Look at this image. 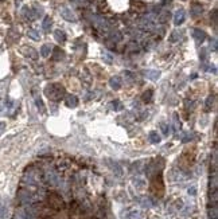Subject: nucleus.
<instances>
[{"mask_svg": "<svg viewBox=\"0 0 218 219\" xmlns=\"http://www.w3.org/2000/svg\"><path fill=\"white\" fill-rule=\"evenodd\" d=\"M43 182L41 175V171L36 168H28L25 176H23V184L25 185H34V187H39L41 183Z\"/></svg>", "mask_w": 218, "mask_h": 219, "instance_id": "obj_1", "label": "nucleus"}, {"mask_svg": "<svg viewBox=\"0 0 218 219\" xmlns=\"http://www.w3.org/2000/svg\"><path fill=\"white\" fill-rule=\"evenodd\" d=\"M45 93H46V96L50 99H53V101H59V99H62L65 96V89L58 83H50L45 88Z\"/></svg>", "mask_w": 218, "mask_h": 219, "instance_id": "obj_2", "label": "nucleus"}, {"mask_svg": "<svg viewBox=\"0 0 218 219\" xmlns=\"http://www.w3.org/2000/svg\"><path fill=\"white\" fill-rule=\"evenodd\" d=\"M42 179H43V182L46 184L51 185V187H58L62 183V179H61L59 174L53 168H47L43 172V175H42Z\"/></svg>", "mask_w": 218, "mask_h": 219, "instance_id": "obj_3", "label": "nucleus"}, {"mask_svg": "<svg viewBox=\"0 0 218 219\" xmlns=\"http://www.w3.org/2000/svg\"><path fill=\"white\" fill-rule=\"evenodd\" d=\"M49 200V206L51 208H55V210H59V208L63 207V200L62 198L59 196L58 194H50V195H46V198Z\"/></svg>", "mask_w": 218, "mask_h": 219, "instance_id": "obj_4", "label": "nucleus"}, {"mask_svg": "<svg viewBox=\"0 0 218 219\" xmlns=\"http://www.w3.org/2000/svg\"><path fill=\"white\" fill-rule=\"evenodd\" d=\"M14 219H35V218L32 216L31 214L28 212L25 207H22V208H19V210L16 211V214H15V216H14Z\"/></svg>", "mask_w": 218, "mask_h": 219, "instance_id": "obj_5", "label": "nucleus"}, {"mask_svg": "<svg viewBox=\"0 0 218 219\" xmlns=\"http://www.w3.org/2000/svg\"><path fill=\"white\" fill-rule=\"evenodd\" d=\"M143 75H144L145 78H148V79L156 81V79L160 77V71H158V70H144L143 71Z\"/></svg>", "mask_w": 218, "mask_h": 219, "instance_id": "obj_6", "label": "nucleus"}, {"mask_svg": "<svg viewBox=\"0 0 218 219\" xmlns=\"http://www.w3.org/2000/svg\"><path fill=\"white\" fill-rule=\"evenodd\" d=\"M109 85H111V88L113 90H118L121 88V85H123V81L121 78L118 77V75H116V77H112L111 81H109Z\"/></svg>", "mask_w": 218, "mask_h": 219, "instance_id": "obj_7", "label": "nucleus"}, {"mask_svg": "<svg viewBox=\"0 0 218 219\" xmlns=\"http://www.w3.org/2000/svg\"><path fill=\"white\" fill-rule=\"evenodd\" d=\"M65 101H66V105H68L69 108H75L78 105V98L73 96V94H69V96H66L65 98Z\"/></svg>", "mask_w": 218, "mask_h": 219, "instance_id": "obj_8", "label": "nucleus"}, {"mask_svg": "<svg viewBox=\"0 0 218 219\" xmlns=\"http://www.w3.org/2000/svg\"><path fill=\"white\" fill-rule=\"evenodd\" d=\"M139 203H140L143 207H145V208H150V207H152V206H154L152 199H151V198H147V196H144V198H140Z\"/></svg>", "mask_w": 218, "mask_h": 219, "instance_id": "obj_9", "label": "nucleus"}, {"mask_svg": "<svg viewBox=\"0 0 218 219\" xmlns=\"http://www.w3.org/2000/svg\"><path fill=\"white\" fill-rule=\"evenodd\" d=\"M61 13H62V16L66 19V20H75V18H74V13L70 11V9H68V8H63L62 11H61Z\"/></svg>", "mask_w": 218, "mask_h": 219, "instance_id": "obj_10", "label": "nucleus"}, {"mask_svg": "<svg viewBox=\"0 0 218 219\" xmlns=\"http://www.w3.org/2000/svg\"><path fill=\"white\" fill-rule=\"evenodd\" d=\"M108 164L111 165V169H112V171H115V172H116V175H118V176H120V175L123 174V169H121V167L118 165V164L116 163V161H115V163H113L112 160H109V161H108Z\"/></svg>", "mask_w": 218, "mask_h": 219, "instance_id": "obj_11", "label": "nucleus"}, {"mask_svg": "<svg viewBox=\"0 0 218 219\" xmlns=\"http://www.w3.org/2000/svg\"><path fill=\"white\" fill-rule=\"evenodd\" d=\"M184 20V11H178L177 13H175V18H174V22H175V24L177 26H179L181 23Z\"/></svg>", "mask_w": 218, "mask_h": 219, "instance_id": "obj_12", "label": "nucleus"}, {"mask_svg": "<svg viewBox=\"0 0 218 219\" xmlns=\"http://www.w3.org/2000/svg\"><path fill=\"white\" fill-rule=\"evenodd\" d=\"M148 139H150V141L152 142V144H158V142H160V136L158 135V132H155V131L150 132Z\"/></svg>", "mask_w": 218, "mask_h": 219, "instance_id": "obj_13", "label": "nucleus"}, {"mask_svg": "<svg viewBox=\"0 0 218 219\" xmlns=\"http://www.w3.org/2000/svg\"><path fill=\"white\" fill-rule=\"evenodd\" d=\"M209 219H218L217 204H213L211 207H209Z\"/></svg>", "mask_w": 218, "mask_h": 219, "instance_id": "obj_14", "label": "nucleus"}, {"mask_svg": "<svg viewBox=\"0 0 218 219\" xmlns=\"http://www.w3.org/2000/svg\"><path fill=\"white\" fill-rule=\"evenodd\" d=\"M128 219H143V214H141V211L132 210L128 215Z\"/></svg>", "mask_w": 218, "mask_h": 219, "instance_id": "obj_15", "label": "nucleus"}, {"mask_svg": "<svg viewBox=\"0 0 218 219\" xmlns=\"http://www.w3.org/2000/svg\"><path fill=\"white\" fill-rule=\"evenodd\" d=\"M172 122H174V132H175V135H178L179 129H181V122H179L177 114H174V116H172Z\"/></svg>", "mask_w": 218, "mask_h": 219, "instance_id": "obj_16", "label": "nucleus"}, {"mask_svg": "<svg viewBox=\"0 0 218 219\" xmlns=\"http://www.w3.org/2000/svg\"><path fill=\"white\" fill-rule=\"evenodd\" d=\"M193 34H194V38H195L197 40H201V42L206 38V34H205V32H203V31H199V30H194Z\"/></svg>", "mask_w": 218, "mask_h": 219, "instance_id": "obj_17", "label": "nucleus"}, {"mask_svg": "<svg viewBox=\"0 0 218 219\" xmlns=\"http://www.w3.org/2000/svg\"><path fill=\"white\" fill-rule=\"evenodd\" d=\"M134 184H135L136 188H140V190H143V188L145 187V182H144L143 179H140V178L135 179V180H134Z\"/></svg>", "mask_w": 218, "mask_h": 219, "instance_id": "obj_18", "label": "nucleus"}, {"mask_svg": "<svg viewBox=\"0 0 218 219\" xmlns=\"http://www.w3.org/2000/svg\"><path fill=\"white\" fill-rule=\"evenodd\" d=\"M34 98H35V102H36L38 109H41V112H42V113H45V106H43V102H42L41 97H38L36 94H34Z\"/></svg>", "mask_w": 218, "mask_h": 219, "instance_id": "obj_19", "label": "nucleus"}, {"mask_svg": "<svg viewBox=\"0 0 218 219\" xmlns=\"http://www.w3.org/2000/svg\"><path fill=\"white\" fill-rule=\"evenodd\" d=\"M151 98H152V90H147V92L143 94V101L144 102H150Z\"/></svg>", "mask_w": 218, "mask_h": 219, "instance_id": "obj_20", "label": "nucleus"}, {"mask_svg": "<svg viewBox=\"0 0 218 219\" xmlns=\"http://www.w3.org/2000/svg\"><path fill=\"white\" fill-rule=\"evenodd\" d=\"M55 39L58 40V42H65L66 36H65V34H63L62 31H55Z\"/></svg>", "mask_w": 218, "mask_h": 219, "instance_id": "obj_21", "label": "nucleus"}, {"mask_svg": "<svg viewBox=\"0 0 218 219\" xmlns=\"http://www.w3.org/2000/svg\"><path fill=\"white\" fill-rule=\"evenodd\" d=\"M50 49H51V47H50L49 45H45L43 47H42V50H41L42 55H43V56H49V54H50Z\"/></svg>", "mask_w": 218, "mask_h": 219, "instance_id": "obj_22", "label": "nucleus"}, {"mask_svg": "<svg viewBox=\"0 0 218 219\" xmlns=\"http://www.w3.org/2000/svg\"><path fill=\"white\" fill-rule=\"evenodd\" d=\"M102 58H104V61H105L106 63H112V61H113V56L111 54H108L106 51H104V53H102Z\"/></svg>", "mask_w": 218, "mask_h": 219, "instance_id": "obj_23", "label": "nucleus"}, {"mask_svg": "<svg viewBox=\"0 0 218 219\" xmlns=\"http://www.w3.org/2000/svg\"><path fill=\"white\" fill-rule=\"evenodd\" d=\"M160 128H162V132H163V135L164 136H168V133H170V126L167 125V124H160Z\"/></svg>", "mask_w": 218, "mask_h": 219, "instance_id": "obj_24", "label": "nucleus"}, {"mask_svg": "<svg viewBox=\"0 0 218 219\" xmlns=\"http://www.w3.org/2000/svg\"><path fill=\"white\" fill-rule=\"evenodd\" d=\"M213 108V97H209L206 101V110H210Z\"/></svg>", "mask_w": 218, "mask_h": 219, "instance_id": "obj_25", "label": "nucleus"}, {"mask_svg": "<svg viewBox=\"0 0 218 219\" xmlns=\"http://www.w3.org/2000/svg\"><path fill=\"white\" fill-rule=\"evenodd\" d=\"M112 108L115 109V110H120L123 106L120 105V101H113V102H112Z\"/></svg>", "mask_w": 218, "mask_h": 219, "instance_id": "obj_26", "label": "nucleus"}, {"mask_svg": "<svg viewBox=\"0 0 218 219\" xmlns=\"http://www.w3.org/2000/svg\"><path fill=\"white\" fill-rule=\"evenodd\" d=\"M50 24H51V20H50V18H46V19H45V22H43V28H45L46 31L49 30Z\"/></svg>", "mask_w": 218, "mask_h": 219, "instance_id": "obj_27", "label": "nucleus"}, {"mask_svg": "<svg viewBox=\"0 0 218 219\" xmlns=\"http://www.w3.org/2000/svg\"><path fill=\"white\" fill-rule=\"evenodd\" d=\"M28 35H30L32 39H39V34H38L36 31H34V30H31L30 32H28Z\"/></svg>", "mask_w": 218, "mask_h": 219, "instance_id": "obj_28", "label": "nucleus"}, {"mask_svg": "<svg viewBox=\"0 0 218 219\" xmlns=\"http://www.w3.org/2000/svg\"><path fill=\"white\" fill-rule=\"evenodd\" d=\"M4 131H6V122H0V136L4 133Z\"/></svg>", "mask_w": 218, "mask_h": 219, "instance_id": "obj_29", "label": "nucleus"}, {"mask_svg": "<svg viewBox=\"0 0 218 219\" xmlns=\"http://www.w3.org/2000/svg\"><path fill=\"white\" fill-rule=\"evenodd\" d=\"M188 194H190V195H195V194H197V188H195V187L188 188Z\"/></svg>", "mask_w": 218, "mask_h": 219, "instance_id": "obj_30", "label": "nucleus"}, {"mask_svg": "<svg viewBox=\"0 0 218 219\" xmlns=\"http://www.w3.org/2000/svg\"><path fill=\"white\" fill-rule=\"evenodd\" d=\"M3 215H4V207L2 204V200H0V218H3Z\"/></svg>", "mask_w": 218, "mask_h": 219, "instance_id": "obj_31", "label": "nucleus"}]
</instances>
